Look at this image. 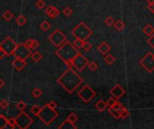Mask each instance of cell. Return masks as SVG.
I'll list each match as a JSON object with an SVG mask.
<instances>
[{
	"instance_id": "6da1fadb",
	"label": "cell",
	"mask_w": 154,
	"mask_h": 129,
	"mask_svg": "<svg viewBox=\"0 0 154 129\" xmlns=\"http://www.w3.org/2000/svg\"><path fill=\"white\" fill-rule=\"evenodd\" d=\"M57 82L69 94H71L83 82V78L76 73L73 68L68 69L57 79Z\"/></svg>"
},
{
	"instance_id": "7a4b0ae2",
	"label": "cell",
	"mask_w": 154,
	"mask_h": 129,
	"mask_svg": "<svg viewBox=\"0 0 154 129\" xmlns=\"http://www.w3.org/2000/svg\"><path fill=\"white\" fill-rule=\"evenodd\" d=\"M78 52H79L78 49L75 48V46L71 42L66 40L63 44L60 46L58 49L56 50L55 55L57 56L59 59H61L68 66V67L71 68V61Z\"/></svg>"
},
{
	"instance_id": "3957f363",
	"label": "cell",
	"mask_w": 154,
	"mask_h": 129,
	"mask_svg": "<svg viewBox=\"0 0 154 129\" xmlns=\"http://www.w3.org/2000/svg\"><path fill=\"white\" fill-rule=\"evenodd\" d=\"M71 34L73 37H75V39L87 40L93 34V31L84 22H79L78 24L71 31Z\"/></svg>"
},
{
	"instance_id": "277c9868",
	"label": "cell",
	"mask_w": 154,
	"mask_h": 129,
	"mask_svg": "<svg viewBox=\"0 0 154 129\" xmlns=\"http://www.w3.org/2000/svg\"><path fill=\"white\" fill-rule=\"evenodd\" d=\"M59 116V112L55 109H51L46 105L43 106V109L38 115V118L43 121V123L46 125L51 124Z\"/></svg>"
},
{
	"instance_id": "5b68a950",
	"label": "cell",
	"mask_w": 154,
	"mask_h": 129,
	"mask_svg": "<svg viewBox=\"0 0 154 129\" xmlns=\"http://www.w3.org/2000/svg\"><path fill=\"white\" fill-rule=\"evenodd\" d=\"M89 61L81 52H78L71 61V68H75L77 71L81 72L86 66H88Z\"/></svg>"
},
{
	"instance_id": "8992f818",
	"label": "cell",
	"mask_w": 154,
	"mask_h": 129,
	"mask_svg": "<svg viewBox=\"0 0 154 129\" xmlns=\"http://www.w3.org/2000/svg\"><path fill=\"white\" fill-rule=\"evenodd\" d=\"M16 126H18L21 129H27L28 127H30V125L34 122L33 118L24 110H22L16 117Z\"/></svg>"
},
{
	"instance_id": "52a82bcc",
	"label": "cell",
	"mask_w": 154,
	"mask_h": 129,
	"mask_svg": "<svg viewBox=\"0 0 154 129\" xmlns=\"http://www.w3.org/2000/svg\"><path fill=\"white\" fill-rule=\"evenodd\" d=\"M96 92L90 87L88 84L84 85L83 87L78 92V96L83 100L85 103H88L90 100H92L96 97Z\"/></svg>"
},
{
	"instance_id": "ba28073f",
	"label": "cell",
	"mask_w": 154,
	"mask_h": 129,
	"mask_svg": "<svg viewBox=\"0 0 154 129\" xmlns=\"http://www.w3.org/2000/svg\"><path fill=\"white\" fill-rule=\"evenodd\" d=\"M49 41L55 47L59 48L61 46L63 43L67 40L66 35L60 30V29H56V30L49 36L48 38Z\"/></svg>"
},
{
	"instance_id": "9c48e42d",
	"label": "cell",
	"mask_w": 154,
	"mask_h": 129,
	"mask_svg": "<svg viewBox=\"0 0 154 129\" xmlns=\"http://www.w3.org/2000/svg\"><path fill=\"white\" fill-rule=\"evenodd\" d=\"M16 46H17V43L9 36L6 37L0 43V49L6 53V56H9L14 54V51H15Z\"/></svg>"
},
{
	"instance_id": "30bf717a",
	"label": "cell",
	"mask_w": 154,
	"mask_h": 129,
	"mask_svg": "<svg viewBox=\"0 0 154 129\" xmlns=\"http://www.w3.org/2000/svg\"><path fill=\"white\" fill-rule=\"evenodd\" d=\"M141 65L148 73H152L154 71V54L149 51L143 59L140 60Z\"/></svg>"
},
{
	"instance_id": "8fae6325",
	"label": "cell",
	"mask_w": 154,
	"mask_h": 129,
	"mask_svg": "<svg viewBox=\"0 0 154 129\" xmlns=\"http://www.w3.org/2000/svg\"><path fill=\"white\" fill-rule=\"evenodd\" d=\"M13 55L16 57H21V59H27L32 55V49H28L24 45V43H21V44H17Z\"/></svg>"
},
{
	"instance_id": "7c38bea8",
	"label": "cell",
	"mask_w": 154,
	"mask_h": 129,
	"mask_svg": "<svg viewBox=\"0 0 154 129\" xmlns=\"http://www.w3.org/2000/svg\"><path fill=\"white\" fill-rule=\"evenodd\" d=\"M109 92L114 98H116V99H119L125 94V90L120 84H116L114 87L109 91Z\"/></svg>"
},
{
	"instance_id": "4fadbf2b",
	"label": "cell",
	"mask_w": 154,
	"mask_h": 129,
	"mask_svg": "<svg viewBox=\"0 0 154 129\" xmlns=\"http://www.w3.org/2000/svg\"><path fill=\"white\" fill-rule=\"evenodd\" d=\"M27 63H26V59H21V57H16L15 59L12 62V66L17 71H21L23 70L25 66H26Z\"/></svg>"
},
{
	"instance_id": "5bb4252c",
	"label": "cell",
	"mask_w": 154,
	"mask_h": 129,
	"mask_svg": "<svg viewBox=\"0 0 154 129\" xmlns=\"http://www.w3.org/2000/svg\"><path fill=\"white\" fill-rule=\"evenodd\" d=\"M60 11L57 7H55L54 6H49L46 9H45V13H46V16L51 19H54L56 17H58L59 16V14H60Z\"/></svg>"
},
{
	"instance_id": "9a60e30c",
	"label": "cell",
	"mask_w": 154,
	"mask_h": 129,
	"mask_svg": "<svg viewBox=\"0 0 154 129\" xmlns=\"http://www.w3.org/2000/svg\"><path fill=\"white\" fill-rule=\"evenodd\" d=\"M97 50H98L102 55L106 56V54L109 53V51L111 50V47L109 46V44L107 42L104 41V42H101L100 45L97 47Z\"/></svg>"
},
{
	"instance_id": "2e32d148",
	"label": "cell",
	"mask_w": 154,
	"mask_h": 129,
	"mask_svg": "<svg viewBox=\"0 0 154 129\" xmlns=\"http://www.w3.org/2000/svg\"><path fill=\"white\" fill-rule=\"evenodd\" d=\"M95 108L100 111V112H103L106 108H107V104H106V102H105V100L103 99H99L98 102H97L96 104H95Z\"/></svg>"
},
{
	"instance_id": "e0dca14e",
	"label": "cell",
	"mask_w": 154,
	"mask_h": 129,
	"mask_svg": "<svg viewBox=\"0 0 154 129\" xmlns=\"http://www.w3.org/2000/svg\"><path fill=\"white\" fill-rule=\"evenodd\" d=\"M143 33H144L146 36L150 37V35H152V34L154 33V28L152 27V25H151V24L147 23V24H146V25L143 27Z\"/></svg>"
},
{
	"instance_id": "ac0fdd59",
	"label": "cell",
	"mask_w": 154,
	"mask_h": 129,
	"mask_svg": "<svg viewBox=\"0 0 154 129\" xmlns=\"http://www.w3.org/2000/svg\"><path fill=\"white\" fill-rule=\"evenodd\" d=\"M58 128H59V129H62V128H66V129H71V128H72V129H77V126L75 125V124H71V122H68V121L66 119L65 121H63V122L61 123V125H59Z\"/></svg>"
},
{
	"instance_id": "d6986e66",
	"label": "cell",
	"mask_w": 154,
	"mask_h": 129,
	"mask_svg": "<svg viewBox=\"0 0 154 129\" xmlns=\"http://www.w3.org/2000/svg\"><path fill=\"white\" fill-rule=\"evenodd\" d=\"M114 27H115V29L116 31L122 32L124 29V27H125V23H124V22L123 20H117L116 22H115Z\"/></svg>"
},
{
	"instance_id": "ffe728a7",
	"label": "cell",
	"mask_w": 154,
	"mask_h": 129,
	"mask_svg": "<svg viewBox=\"0 0 154 129\" xmlns=\"http://www.w3.org/2000/svg\"><path fill=\"white\" fill-rule=\"evenodd\" d=\"M31 59L34 62H39L43 59V55H41L39 51H34L31 55Z\"/></svg>"
},
{
	"instance_id": "44dd1931",
	"label": "cell",
	"mask_w": 154,
	"mask_h": 129,
	"mask_svg": "<svg viewBox=\"0 0 154 129\" xmlns=\"http://www.w3.org/2000/svg\"><path fill=\"white\" fill-rule=\"evenodd\" d=\"M104 60H105V62H106L107 65L111 66L112 64H114V63H115V61H116V57H115L113 55H112V54H106V56L104 57Z\"/></svg>"
},
{
	"instance_id": "7402d4cb",
	"label": "cell",
	"mask_w": 154,
	"mask_h": 129,
	"mask_svg": "<svg viewBox=\"0 0 154 129\" xmlns=\"http://www.w3.org/2000/svg\"><path fill=\"white\" fill-rule=\"evenodd\" d=\"M43 108V106H39L37 104H35V105H33L30 109H31V112L34 115V116L38 117V115L40 114V112L41 111Z\"/></svg>"
},
{
	"instance_id": "603a6c76",
	"label": "cell",
	"mask_w": 154,
	"mask_h": 129,
	"mask_svg": "<svg viewBox=\"0 0 154 129\" xmlns=\"http://www.w3.org/2000/svg\"><path fill=\"white\" fill-rule=\"evenodd\" d=\"M51 23H50L47 20L43 21V22L41 23V24H40L41 30H43V32H47V31H49L50 29H51Z\"/></svg>"
},
{
	"instance_id": "cb8c5ba5",
	"label": "cell",
	"mask_w": 154,
	"mask_h": 129,
	"mask_svg": "<svg viewBox=\"0 0 154 129\" xmlns=\"http://www.w3.org/2000/svg\"><path fill=\"white\" fill-rule=\"evenodd\" d=\"M108 112H109V114L111 115L112 117H113L114 118H116V119H118V118H120V112L119 111H117L115 108H109L108 109Z\"/></svg>"
},
{
	"instance_id": "d4e9b609",
	"label": "cell",
	"mask_w": 154,
	"mask_h": 129,
	"mask_svg": "<svg viewBox=\"0 0 154 129\" xmlns=\"http://www.w3.org/2000/svg\"><path fill=\"white\" fill-rule=\"evenodd\" d=\"M26 22H27L26 17L24 16H23V14H21V16H18L16 17V23L19 26H24L26 23Z\"/></svg>"
},
{
	"instance_id": "484cf974",
	"label": "cell",
	"mask_w": 154,
	"mask_h": 129,
	"mask_svg": "<svg viewBox=\"0 0 154 129\" xmlns=\"http://www.w3.org/2000/svg\"><path fill=\"white\" fill-rule=\"evenodd\" d=\"M7 125H8L7 118L5 117V115L0 114V129H4V128H6Z\"/></svg>"
},
{
	"instance_id": "4316f807",
	"label": "cell",
	"mask_w": 154,
	"mask_h": 129,
	"mask_svg": "<svg viewBox=\"0 0 154 129\" xmlns=\"http://www.w3.org/2000/svg\"><path fill=\"white\" fill-rule=\"evenodd\" d=\"M2 17L5 21L9 22L12 20V18L14 17V13L10 11V10H6V12H4V13L2 14Z\"/></svg>"
},
{
	"instance_id": "83f0119b",
	"label": "cell",
	"mask_w": 154,
	"mask_h": 129,
	"mask_svg": "<svg viewBox=\"0 0 154 129\" xmlns=\"http://www.w3.org/2000/svg\"><path fill=\"white\" fill-rule=\"evenodd\" d=\"M68 122H71V124H75L77 121H78V116H77V114L76 113H71L68 115V116L67 117V118H66Z\"/></svg>"
},
{
	"instance_id": "f1b7e54d",
	"label": "cell",
	"mask_w": 154,
	"mask_h": 129,
	"mask_svg": "<svg viewBox=\"0 0 154 129\" xmlns=\"http://www.w3.org/2000/svg\"><path fill=\"white\" fill-rule=\"evenodd\" d=\"M130 115L128 109L125 108V107H123L122 109L120 110V118H123V119H125L126 118H128V116Z\"/></svg>"
},
{
	"instance_id": "f546056e",
	"label": "cell",
	"mask_w": 154,
	"mask_h": 129,
	"mask_svg": "<svg viewBox=\"0 0 154 129\" xmlns=\"http://www.w3.org/2000/svg\"><path fill=\"white\" fill-rule=\"evenodd\" d=\"M118 99H116V98H114V97H111V98H109L107 100H106V104H107V107L108 108H112V107H114L118 102H117Z\"/></svg>"
},
{
	"instance_id": "4dcf8cb0",
	"label": "cell",
	"mask_w": 154,
	"mask_h": 129,
	"mask_svg": "<svg viewBox=\"0 0 154 129\" xmlns=\"http://www.w3.org/2000/svg\"><path fill=\"white\" fill-rule=\"evenodd\" d=\"M84 41H85V40H82V39H75L72 44L75 46V48H76V49H82Z\"/></svg>"
},
{
	"instance_id": "1f68e13d",
	"label": "cell",
	"mask_w": 154,
	"mask_h": 129,
	"mask_svg": "<svg viewBox=\"0 0 154 129\" xmlns=\"http://www.w3.org/2000/svg\"><path fill=\"white\" fill-rule=\"evenodd\" d=\"M92 44L90 42H88V41H87V40H85L84 41V43H83V47H82V49L85 50L86 52H88L91 49H92Z\"/></svg>"
},
{
	"instance_id": "d6a6232c",
	"label": "cell",
	"mask_w": 154,
	"mask_h": 129,
	"mask_svg": "<svg viewBox=\"0 0 154 129\" xmlns=\"http://www.w3.org/2000/svg\"><path fill=\"white\" fill-rule=\"evenodd\" d=\"M41 94H43V91H41L40 88H35L34 89V91L32 92V95L34 97V98H39L41 96Z\"/></svg>"
},
{
	"instance_id": "836d02e7",
	"label": "cell",
	"mask_w": 154,
	"mask_h": 129,
	"mask_svg": "<svg viewBox=\"0 0 154 129\" xmlns=\"http://www.w3.org/2000/svg\"><path fill=\"white\" fill-rule=\"evenodd\" d=\"M62 13H63V14H64L65 16L68 17V16H71V14H72L73 11H72V9H71V7H69V6H66V7L63 9Z\"/></svg>"
},
{
	"instance_id": "e575fe53",
	"label": "cell",
	"mask_w": 154,
	"mask_h": 129,
	"mask_svg": "<svg viewBox=\"0 0 154 129\" xmlns=\"http://www.w3.org/2000/svg\"><path fill=\"white\" fill-rule=\"evenodd\" d=\"M16 107L17 109H19L20 111H22V110H24L26 108V103L24 102H23V100H20V102H18L16 104Z\"/></svg>"
},
{
	"instance_id": "d590c367",
	"label": "cell",
	"mask_w": 154,
	"mask_h": 129,
	"mask_svg": "<svg viewBox=\"0 0 154 129\" xmlns=\"http://www.w3.org/2000/svg\"><path fill=\"white\" fill-rule=\"evenodd\" d=\"M45 2L43 1V0H37L36 1V3H35V6H36V8L37 9H43V8H44L45 7Z\"/></svg>"
},
{
	"instance_id": "8d00e7d4",
	"label": "cell",
	"mask_w": 154,
	"mask_h": 129,
	"mask_svg": "<svg viewBox=\"0 0 154 129\" xmlns=\"http://www.w3.org/2000/svg\"><path fill=\"white\" fill-rule=\"evenodd\" d=\"M9 106V102L6 99H1L0 100V108L2 109H6Z\"/></svg>"
},
{
	"instance_id": "74e56055",
	"label": "cell",
	"mask_w": 154,
	"mask_h": 129,
	"mask_svg": "<svg viewBox=\"0 0 154 129\" xmlns=\"http://www.w3.org/2000/svg\"><path fill=\"white\" fill-rule=\"evenodd\" d=\"M88 68H89V70H91L92 72H94V71H96L97 68H98V65H97V63L96 62H95V61H92V62H90L89 64H88Z\"/></svg>"
},
{
	"instance_id": "f35d334b",
	"label": "cell",
	"mask_w": 154,
	"mask_h": 129,
	"mask_svg": "<svg viewBox=\"0 0 154 129\" xmlns=\"http://www.w3.org/2000/svg\"><path fill=\"white\" fill-rule=\"evenodd\" d=\"M8 122V125L12 128H15L16 126V118H10L7 119Z\"/></svg>"
},
{
	"instance_id": "ab89813d",
	"label": "cell",
	"mask_w": 154,
	"mask_h": 129,
	"mask_svg": "<svg viewBox=\"0 0 154 129\" xmlns=\"http://www.w3.org/2000/svg\"><path fill=\"white\" fill-rule=\"evenodd\" d=\"M105 23H106V25L112 26V25H114V23H115V20H114V18L112 17V16H107V17L105 19Z\"/></svg>"
},
{
	"instance_id": "60d3db41",
	"label": "cell",
	"mask_w": 154,
	"mask_h": 129,
	"mask_svg": "<svg viewBox=\"0 0 154 129\" xmlns=\"http://www.w3.org/2000/svg\"><path fill=\"white\" fill-rule=\"evenodd\" d=\"M24 45L28 48L32 49V47H33V44H34V39H28L27 40H25L24 42Z\"/></svg>"
},
{
	"instance_id": "b9f144b4",
	"label": "cell",
	"mask_w": 154,
	"mask_h": 129,
	"mask_svg": "<svg viewBox=\"0 0 154 129\" xmlns=\"http://www.w3.org/2000/svg\"><path fill=\"white\" fill-rule=\"evenodd\" d=\"M147 42H148V44L154 49V33L150 36V38L147 39Z\"/></svg>"
},
{
	"instance_id": "7bdbcfd3",
	"label": "cell",
	"mask_w": 154,
	"mask_h": 129,
	"mask_svg": "<svg viewBox=\"0 0 154 129\" xmlns=\"http://www.w3.org/2000/svg\"><path fill=\"white\" fill-rule=\"evenodd\" d=\"M47 107H49V108H51V109H56L58 107V104L56 103V102H54V100H51L50 102H48L47 104H45Z\"/></svg>"
},
{
	"instance_id": "ee69618b",
	"label": "cell",
	"mask_w": 154,
	"mask_h": 129,
	"mask_svg": "<svg viewBox=\"0 0 154 129\" xmlns=\"http://www.w3.org/2000/svg\"><path fill=\"white\" fill-rule=\"evenodd\" d=\"M39 46H40V43H39V41H38V40H36V39H34V44H33V47H32V50L36 49H37Z\"/></svg>"
},
{
	"instance_id": "f6af8a7d",
	"label": "cell",
	"mask_w": 154,
	"mask_h": 129,
	"mask_svg": "<svg viewBox=\"0 0 154 129\" xmlns=\"http://www.w3.org/2000/svg\"><path fill=\"white\" fill-rule=\"evenodd\" d=\"M6 56V53H5L1 49H0V59H4Z\"/></svg>"
},
{
	"instance_id": "bcb514c9",
	"label": "cell",
	"mask_w": 154,
	"mask_h": 129,
	"mask_svg": "<svg viewBox=\"0 0 154 129\" xmlns=\"http://www.w3.org/2000/svg\"><path fill=\"white\" fill-rule=\"evenodd\" d=\"M148 8H149V10H150L151 13H154V4L148 5Z\"/></svg>"
},
{
	"instance_id": "7dc6e473",
	"label": "cell",
	"mask_w": 154,
	"mask_h": 129,
	"mask_svg": "<svg viewBox=\"0 0 154 129\" xmlns=\"http://www.w3.org/2000/svg\"><path fill=\"white\" fill-rule=\"evenodd\" d=\"M4 85H5V82L3 81L2 78H0V90H1V88L3 87Z\"/></svg>"
},
{
	"instance_id": "c3c4849f",
	"label": "cell",
	"mask_w": 154,
	"mask_h": 129,
	"mask_svg": "<svg viewBox=\"0 0 154 129\" xmlns=\"http://www.w3.org/2000/svg\"><path fill=\"white\" fill-rule=\"evenodd\" d=\"M147 4H148V5L154 4V0H147Z\"/></svg>"
}]
</instances>
